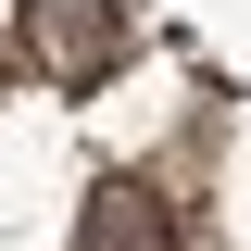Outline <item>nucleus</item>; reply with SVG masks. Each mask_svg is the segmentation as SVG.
<instances>
[{"label":"nucleus","instance_id":"nucleus-1","mask_svg":"<svg viewBox=\"0 0 251 251\" xmlns=\"http://www.w3.org/2000/svg\"><path fill=\"white\" fill-rule=\"evenodd\" d=\"M13 38L50 88H100L126 50H138V13L126 0H13Z\"/></svg>","mask_w":251,"mask_h":251},{"label":"nucleus","instance_id":"nucleus-2","mask_svg":"<svg viewBox=\"0 0 251 251\" xmlns=\"http://www.w3.org/2000/svg\"><path fill=\"white\" fill-rule=\"evenodd\" d=\"M75 251H188V239H176V201L151 176H100L88 214H75Z\"/></svg>","mask_w":251,"mask_h":251}]
</instances>
